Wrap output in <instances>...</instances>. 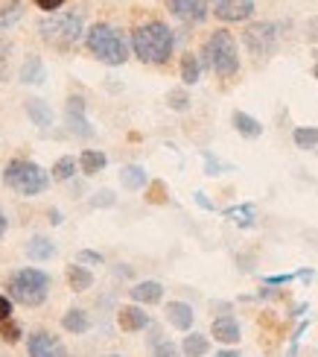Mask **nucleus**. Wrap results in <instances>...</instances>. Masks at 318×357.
<instances>
[{"label":"nucleus","mask_w":318,"mask_h":357,"mask_svg":"<svg viewBox=\"0 0 318 357\" xmlns=\"http://www.w3.org/2000/svg\"><path fill=\"white\" fill-rule=\"evenodd\" d=\"M132 50L143 65H166L175 50V33L164 21H146L132 29Z\"/></svg>","instance_id":"1"},{"label":"nucleus","mask_w":318,"mask_h":357,"mask_svg":"<svg viewBox=\"0 0 318 357\" xmlns=\"http://www.w3.org/2000/svg\"><path fill=\"white\" fill-rule=\"evenodd\" d=\"M85 44H88V50L90 56L97 59V62L102 65H123L126 59H129V47H132V41H126V36L120 33L117 26L111 24H94V26H88V33H85Z\"/></svg>","instance_id":"2"},{"label":"nucleus","mask_w":318,"mask_h":357,"mask_svg":"<svg viewBox=\"0 0 318 357\" xmlns=\"http://www.w3.org/2000/svg\"><path fill=\"white\" fill-rule=\"evenodd\" d=\"M50 284L53 278L44 270H38V266H21V270H15L6 278V296L24 307H38L47 299Z\"/></svg>","instance_id":"3"},{"label":"nucleus","mask_w":318,"mask_h":357,"mask_svg":"<svg viewBox=\"0 0 318 357\" xmlns=\"http://www.w3.org/2000/svg\"><path fill=\"white\" fill-rule=\"evenodd\" d=\"M202 65H207L210 70L222 79H231L239 73V50H237V38L228 29H216L210 33V38L202 47Z\"/></svg>","instance_id":"4"},{"label":"nucleus","mask_w":318,"mask_h":357,"mask_svg":"<svg viewBox=\"0 0 318 357\" xmlns=\"http://www.w3.org/2000/svg\"><path fill=\"white\" fill-rule=\"evenodd\" d=\"M85 21L79 12H62V15H47L38 21V36L44 44H50L56 50H67L73 44L85 38Z\"/></svg>","instance_id":"5"},{"label":"nucleus","mask_w":318,"mask_h":357,"mask_svg":"<svg viewBox=\"0 0 318 357\" xmlns=\"http://www.w3.org/2000/svg\"><path fill=\"white\" fill-rule=\"evenodd\" d=\"M50 178L53 176L47 170L38 167L35 161H29V158H12L3 167V182L15 193H21V197H38V193L50 188Z\"/></svg>","instance_id":"6"},{"label":"nucleus","mask_w":318,"mask_h":357,"mask_svg":"<svg viewBox=\"0 0 318 357\" xmlns=\"http://www.w3.org/2000/svg\"><path fill=\"white\" fill-rule=\"evenodd\" d=\"M278 24H271V21H257V24H248L246 26V33H242V44H246V50L257 59H266L275 53L278 47Z\"/></svg>","instance_id":"7"},{"label":"nucleus","mask_w":318,"mask_h":357,"mask_svg":"<svg viewBox=\"0 0 318 357\" xmlns=\"http://www.w3.org/2000/svg\"><path fill=\"white\" fill-rule=\"evenodd\" d=\"M26 354L29 357H70L65 343L50 331H33L26 337Z\"/></svg>","instance_id":"8"},{"label":"nucleus","mask_w":318,"mask_h":357,"mask_svg":"<svg viewBox=\"0 0 318 357\" xmlns=\"http://www.w3.org/2000/svg\"><path fill=\"white\" fill-rule=\"evenodd\" d=\"M210 12L225 24H239L254 15V0H210Z\"/></svg>","instance_id":"9"},{"label":"nucleus","mask_w":318,"mask_h":357,"mask_svg":"<svg viewBox=\"0 0 318 357\" xmlns=\"http://www.w3.org/2000/svg\"><path fill=\"white\" fill-rule=\"evenodd\" d=\"M166 9L181 24H202L210 15V0H166Z\"/></svg>","instance_id":"10"},{"label":"nucleus","mask_w":318,"mask_h":357,"mask_svg":"<svg viewBox=\"0 0 318 357\" xmlns=\"http://www.w3.org/2000/svg\"><path fill=\"white\" fill-rule=\"evenodd\" d=\"M65 114H67V126H70L73 135H79V138H90V135H94V126H90L88 114H85V97L73 94L67 100V112Z\"/></svg>","instance_id":"11"},{"label":"nucleus","mask_w":318,"mask_h":357,"mask_svg":"<svg viewBox=\"0 0 318 357\" xmlns=\"http://www.w3.org/2000/svg\"><path fill=\"white\" fill-rule=\"evenodd\" d=\"M117 322H120V328L123 331L138 334V331H143V328L152 325V317L143 310V305H126V307L117 310Z\"/></svg>","instance_id":"12"},{"label":"nucleus","mask_w":318,"mask_h":357,"mask_svg":"<svg viewBox=\"0 0 318 357\" xmlns=\"http://www.w3.org/2000/svg\"><path fill=\"white\" fill-rule=\"evenodd\" d=\"M210 334H214L216 343H225V346H234L239 343V337H242V328H239V322L234 317H216L214 322H210Z\"/></svg>","instance_id":"13"},{"label":"nucleus","mask_w":318,"mask_h":357,"mask_svg":"<svg viewBox=\"0 0 318 357\" xmlns=\"http://www.w3.org/2000/svg\"><path fill=\"white\" fill-rule=\"evenodd\" d=\"M164 314H166V322H170L173 328H178V331H190L193 328L196 314H193V307L187 302H166Z\"/></svg>","instance_id":"14"},{"label":"nucleus","mask_w":318,"mask_h":357,"mask_svg":"<svg viewBox=\"0 0 318 357\" xmlns=\"http://www.w3.org/2000/svg\"><path fill=\"white\" fill-rule=\"evenodd\" d=\"M129 296L134 299V305H158L164 299V284L161 281H138Z\"/></svg>","instance_id":"15"},{"label":"nucleus","mask_w":318,"mask_h":357,"mask_svg":"<svg viewBox=\"0 0 318 357\" xmlns=\"http://www.w3.org/2000/svg\"><path fill=\"white\" fill-rule=\"evenodd\" d=\"M24 252H26V258L29 261H50V258H56V243L50 241V237H44V234H35V237H29L26 241V246H24Z\"/></svg>","instance_id":"16"},{"label":"nucleus","mask_w":318,"mask_h":357,"mask_svg":"<svg viewBox=\"0 0 318 357\" xmlns=\"http://www.w3.org/2000/svg\"><path fill=\"white\" fill-rule=\"evenodd\" d=\"M44 79H47V70H44L41 56L29 53V56L24 59V65H21V82H24V85H41Z\"/></svg>","instance_id":"17"},{"label":"nucleus","mask_w":318,"mask_h":357,"mask_svg":"<svg viewBox=\"0 0 318 357\" xmlns=\"http://www.w3.org/2000/svg\"><path fill=\"white\" fill-rule=\"evenodd\" d=\"M26 114H29V121H33L38 129H50L53 126V109L44 100H38V97L26 100Z\"/></svg>","instance_id":"18"},{"label":"nucleus","mask_w":318,"mask_h":357,"mask_svg":"<svg viewBox=\"0 0 318 357\" xmlns=\"http://www.w3.org/2000/svg\"><path fill=\"white\" fill-rule=\"evenodd\" d=\"M62 328H65L67 334H88V331H90V317H88V310L70 307L67 314L62 317Z\"/></svg>","instance_id":"19"},{"label":"nucleus","mask_w":318,"mask_h":357,"mask_svg":"<svg viewBox=\"0 0 318 357\" xmlns=\"http://www.w3.org/2000/svg\"><path fill=\"white\" fill-rule=\"evenodd\" d=\"M67 284L73 293H85V290H90V284H94V273L82 264H70L67 266Z\"/></svg>","instance_id":"20"},{"label":"nucleus","mask_w":318,"mask_h":357,"mask_svg":"<svg viewBox=\"0 0 318 357\" xmlns=\"http://www.w3.org/2000/svg\"><path fill=\"white\" fill-rule=\"evenodd\" d=\"M105 165H109V155H105L102 150H85V153L79 155V170H82L85 176H97V173H102Z\"/></svg>","instance_id":"21"},{"label":"nucleus","mask_w":318,"mask_h":357,"mask_svg":"<svg viewBox=\"0 0 318 357\" xmlns=\"http://www.w3.org/2000/svg\"><path fill=\"white\" fill-rule=\"evenodd\" d=\"M234 129L239 132L242 138H260L263 135V126H260V121L257 117H251V114H246V112H234Z\"/></svg>","instance_id":"22"},{"label":"nucleus","mask_w":318,"mask_h":357,"mask_svg":"<svg viewBox=\"0 0 318 357\" xmlns=\"http://www.w3.org/2000/svg\"><path fill=\"white\" fill-rule=\"evenodd\" d=\"M207 351H210V340L199 331H190L184 337V343H181V354L184 357H205Z\"/></svg>","instance_id":"23"},{"label":"nucleus","mask_w":318,"mask_h":357,"mask_svg":"<svg viewBox=\"0 0 318 357\" xmlns=\"http://www.w3.org/2000/svg\"><path fill=\"white\" fill-rule=\"evenodd\" d=\"M146 178L149 176H146V170L141 165H129V167L120 170V182H123L126 190H141L146 185Z\"/></svg>","instance_id":"24"},{"label":"nucleus","mask_w":318,"mask_h":357,"mask_svg":"<svg viewBox=\"0 0 318 357\" xmlns=\"http://www.w3.org/2000/svg\"><path fill=\"white\" fill-rule=\"evenodd\" d=\"M77 170H79V161L73 158V155H62L53 165V170H50V176L56 178V182H70L73 176H77Z\"/></svg>","instance_id":"25"},{"label":"nucleus","mask_w":318,"mask_h":357,"mask_svg":"<svg viewBox=\"0 0 318 357\" xmlns=\"http://www.w3.org/2000/svg\"><path fill=\"white\" fill-rule=\"evenodd\" d=\"M181 79H184V85H196L202 79V59L187 53L184 59H181Z\"/></svg>","instance_id":"26"},{"label":"nucleus","mask_w":318,"mask_h":357,"mask_svg":"<svg viewBox=\"0 0 318 357\" xmlns=\"http://www.w3.org/2000/svg\"><path fill=\"white\" fill-rule=\"evenodd\" d=\"M292 141H295L298 150H315L318 146V129L315 126H298L292 132Z\"/></svg>","instance_id":"27"},{"label":"nucleus","mask_w":318,"mask_h":357,"mask_svg":"<svg viewBox=\"0 0 318 357\" xmlns=\"http://www.w3.org/2000/svg\"><path fill=\"white\" fill-rule=\"evenodd\" d=\"M166 106H170L173 112H187L190 109V94L184 91V88H173V91L166 94Z\"/></svg>","instance_id":"28"},{"label":"nucleus","mask_w":318,"mask_h":357,"mask_svg":"<svg viewBox=\"0 0 318 357\" xmlns=\"http://www.w3.org/2000/svg\"><path fill=\"white\" fill-rule=\"evenodd\" d=\"M149 357H181V351H178L175 343H170V340L155 337V340H152V351H149Z\"/></svg>","instance_id":"29"},{"label":"nucleus","mask_w":318,"mask_h":357,"mask_svg":"<svg viewBox=\"0 0 318 357\" xmlns=\"http://www.w3.org/2000/svg\"><path fill=\"white\" fill-rule=\"evenodd\" d=\"M15 21H21V3H12L6 9H0V33L9 29Z\"/></svg>","instance_id":"30"},{"label":"nucleus","mask_w":318,"mask_h":357,"mask_svg":"<svg viewBox=\"0 0 318 357\" xmlns=\"http://www.w3.org/2000/svg\"><path fill=\"white\" fill-rule=\"evenodd\" d=\"M0 337L6 340V343H18V340L24 337V331H21V325L18 322H0Z\"/></svg>","instance_id":"31"},{"label":"nucleus","mask_w":318,"mask_h":357,"mask_svg":"<svg viewBox=\"0 0 318 357\" xmlns=\"http://www.w3.org/2000/svg\"><path fill=\"white\" fill-rule=\"evenodd\" d=\"M251 211H254L251 205H237V208H228L225 214H228V217H242V220H239V226H251V220H254Z\"/></svg>","instance_id":"32"},{"label":"nucleus","mask_w":318,"mask_h":357,"mask_svg":"<svg viewBox=\"0 0 318 357\" xmlns=\"http://www.w3.org/2000/svg\"><path fill=\"white\" fill-rule=\"evenodd\" d=\"M12 310H15V302L9 299L6 293H0V322H9L12 319Z\"/></svg>","instance_id":"33"},{"label":"nucleus","mask_w":318,"mask_h":357,"mask_svg":"<svg viewBox=\"0 0 318 357\" xmlns=\"http://www.w3.org/2000/svg\"><path fill=\"white\" fill-rule=\"evenodd\" d=\"M105 258L100 255V252H94V249H82L79 252V264H94V266H100Z\"/></svg>","instance_id":"34"},{"label":"nucleus","mask_w":318,"mask_h":357,"mask_svg":"<svg viewBox=\"0 0 318 357\" xmlns=\"http://www.w3.org/2000/svg\"><path fill=\"white\" fill-rule=\"evenodd\" d=\"M35 6H38L41 12H47V15H56V9L65 6V0H35Z\"/></svg>","instance_id":"35"},{"label":"nucleus","mask_w":318,"mask_h":357,"mask_svg":"<svg viewBox=\"0 0 318 357\" xmlns=\"http://www.w3.org/2000/svg\"><path fill=\"white\" fill-rule=\"evenodd\" d=\"M307 325H310V322H301V325H298V331H295V337H292V349H289V357H295V354H298V343H301V337H304Z\"/></svg>","instance_id":"36"},{"label":"nucleus","mask_w":318,"mask_h":357,"mask_svg":"<svg viewBox=\"0 0 318 357\" xmlns=\"http://www.w3.org/2000/svg\"><path fill=\"white\" fill-rule=\"evenodd\" d=\"M205 161H207V176H216V173L222 170V165H219V161L210 155V153H205Z\"/></svg>","instance_id":"37"},{"label":"nucleus","mask_w":318,"mask_h":357,"mask_svg":"<svg viewBox=\"0 0 318 357\" xmlns=\"http://www.w3.org/2000/svg\"><path fill=\"white\" fill-rule=\"evenodd\" d=\"M307 38L310 41H318V18H310L307 21Z\"/></svg>","instance_id":"38"},{"label":"nucleus","mask_w":318,"mask_h":357,"mask_svg":"<svg viewBox=\"0 0 318 357\" xmlns=\"http://www.w3.org/2000/svg\"><path fill=\"white\" fill-rule=\"evenodd\" d=\"M100 199H94V205H114V193L111 190H102V193H97Z\"/></svg>","instance_id":"39"},{"label":"nucleus","mask_w":318,"mask_h":357,"mask_svg":"<svg viewBox=\"0 0 318 357\" xmlns=\"http://www.w3.org/2000/svg\"><path fill=\"white\" fill-rule=\"evenodd\" d=\"M214 357H242L239 351H234V349H222V351H216Z\"/></svg>","instance_id":"40"},{"label":"nucleus","mask_w":318,"mask_h":357,"mask_svg":"<svg viewBox=\"0 0 318 357\" xmlns=\"http://www.w3.org/2000/svg\"><path fill=\"white\" fill-rule=\"evenodd\" d=\"M6 229H9V220H6V214H3V211H0V237L6 234Z\"/></svg>","instance_id":"41"},{"label":"nucleus","mask_w":318,"mask_h":357,"mask_svg":"<svg viewBox=\"0 0 318 357\" xmlns=\"http://www.w3.org/2000/svg\"><path fill=\"white\" fill-rule=\"evenodd\" d=\"M196 199H199V205H202V208H214V205H210V202L205 199V193H196Z\"/></svg>","instance_id":"42"},{"label":"nucleus","mask_w":318,"mask_h":357,"mask_svg":"<svg viewBox=\"0 0 318 357\" xmlns=\"http://www.w3.org/2000/svg\"><path fill=\"white\" fill-rule=\"evenodd\" d=\"M105 357H123V354H105Z\"/></svg>","instance_id":"43"},{"label":"nucleus","mask_w":318,"mask_h":357,"mask_svg":"<svg viewBox=\"0 0 318 357\" xmlns=\"http://www.w3.org/2000/svg\"><path fill=\"white\" fill-rule=\"evenodd\" d=\"M315 65H318V50H315Z\"/></svg>","instance_id":"44"},{"label":"nucleus","mask_w":318,"mask_h":357,"mask_svg":"<svg viewBox=\"0 0 318 357\" xmlns=\"http://www.w3.org/2000/svg\"><path fill=\"white\" fill-rule=\"evenodd\" d=\"M315 79H318V65H315Z\"/></svg>","instance_id":"45"}]
</instances>
